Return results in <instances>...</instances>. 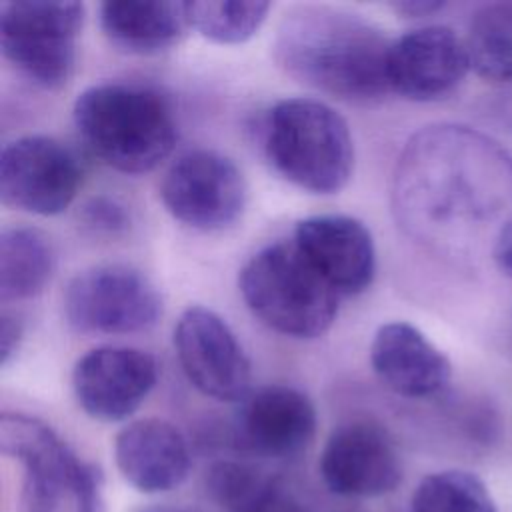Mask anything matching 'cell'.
I'll list each match as a JSON object with an SVG mask.
<instances>
[{
    "label": "cell",
    "mask_w": 512,
    "mask_h": 512,
    "mask_svg": "<svg viewBox=\"0 0 512 512\" xmlns=\"http://www.w3.org/2000/svg\"><path fill=\"white\" fill-rule=\"evenodd\" d=\"M392 42L362 18L332 6L302 4L284 14L274 36L278 66L298 82L348 102H370L390 90Z\"/></svg>",
    "instance_id": "1"
},
{
    "label": "cell",
    "mask_w": 512,
    "mask_h": 512,
    "mask_svg": "<svg viewBox=\"0 0 512 512\" xmlns=\"http://www.w3.org/2000/svg\"><path fill=\"white\" fill-rule=\"evenodd\" d=\"M496 146L462 126H428L406 144L394 174V208L420 238H438L484 214L494 194L484 188Z\"/></svg>",
    "instance_id": "2"
},
{
    "label": "cell",
    "mask_w": 512,
    "mask_h": 512,
    "mask_svg": "<svg viewBox=\"0 0 512 512\" xmlns=\"http://www.w3.org/2000/svg\"><path fill=\"white\" fill-rule=\"evenodd\" d=\"M72 118L86 148L126 174L154 170L178 138L168 100L138 84L104 82L86 88L74 102Z\"/></svg>",
    "instance_id": "3"
},
{
    "label": "cell",
    "mask_w": 512,
    "mask_h": 512,
    "mask_svg": "<svg viewBox=\"0 0 512 512\" xmlns=\"http://www.w3.org/2000/svg\"><path fill=\"white\" fill-rule=\"evenodd\" d=\"M264 150L282 178L312 194H336L354 166L348 122L316 98L276 102L266 118Z\"/></svg>",
    "instance_id": "4"
},
{
    "label": "cell",
    "mask_w": 512,
    "mask_h": 512,
    "mask_svg": "<svg viewBox=\"0 0 512 512\" xmlns=\"http://www.w3.org/2000/svg\"><path fill=\"white\" fill-rule=\"evenodd\" d=\"M238 288L260 322L290 338H318L338 314L340 294L294 240L258 250L240 270Z\"/></svg>",
    "instance_id": "5"
},
{
    "label": "cell",
    "mask_w": 512,
    "mask_h": 512,
    "mask_svg": "<svg viewBox=\"0 0 512 512\" xmlns=\"http://www.w3.org/2000/svg\"><path fill=\"white\" fill-rule=\"evenodd\" d=\"M84 4L68 0H8L0 4V46L34 84L62 88L76 64Z\"/></svg>",
    "instance_id": "6"
},
{
    "label": "cell",
    "mask_w": 512,
    "mask_h": 512,
    "mask_svg": "<svg viewBox=\"0 0 512 512\" xmlns=\"http://www.w3.org/2000/svg\"><path fill=\"white\" fill-rule=\"evenodd\" d=\"M0 450L22 466L16 512H66L92 468L46 422L26 414L0 416Z\"/></svg>",
    "instance_id": "7"
},
{
    "label": "cell",
    "mask_w": 512,
    "mask_h": 512,
    "mask_svg": "<svg viewBox=\"0 0 512 512\" xmlns=\"http://www.w3.org/2000/svg\"><path fill=\"white\" fill-rule=\"evenodd\" d=\"M68 324L86 334H132L154 326L162 298L146 274L102 264L76 274L64 292Z\"/></svg>",
    "instance_id": "8"
},
{
    "label": "cell",
    "mask_w": 512,
    "mask_h": 512,
    "mask_svg": "<svg viewBox=\"0 0 512 512\" xmlns=\"http://www.w3.org/2000/svg\"><path fill=\"white\" fill-rule=\"evenodd\" d=\"M246 192L240 168L212 150L182 154L160 186L166 210L178 222L202 232L232 226L246 206Z\"/></svg>",
    "instance_id": "9"
},
{
    "label": "cell",
    "mask_w": 512,
    "mask_h": 512,
    "mask_svg": "<svg viewBox=\"0 0 512 512\" xmlns=\"http://www.w3.org/2000/svg\"><path fill=\"white\" fill-rule=\"evenodd\" d=\"M82 184L76 152L52 136H22L2 148L0 198L38 216L66 210Z\"/></svg>",
    "instance_id": "10"
},
{
    "label": "cell",
    "mask_w": 512,
    "mask_h": 512,
    "mask_svg": "<svg viewBox=\"0 0 512 512\" xmlns=\"http://www.w3.org/2000/svg\"><path fill=\"white\" fill-rule=\"evenodd\" d=\"M174 348L190 384L220 402L250 394V362L230 326L210 308L190 306L174 326Z\"/></svg>",
    "instance_id": "11"
},
{
    "label": "cell",
    "mask_w": 512,
    "mask_h": 512,
    "mask_svg": "<svg viewBox=\"0 0 512 512\" xmlns=\"http://www.w3.org/2000/svg\"><path fill=\"white\" fill-rule=\"evenodd\" d=\"M318 468L328 490L338 496H384L402 482V464L392 438L368 420L338 426L324 444Z\"/></svg>",
    "instance_id": "12"
},
{
    "label": "cell",
    "mask_w": 512,
    "mask_h": 512,
    "mask_svg": "<svg viewBox=\"0 0 512 512\" xmlns=\"http://www.w3.org/2000/svg\"><path fill=\"white\" fill-rule=\"evenodd\" d=\"M158 380L152 354L126 346L86 352L72 370L78 406L94 420L118 422L132 416Z\"/></svg>",
    "instance_id": "13"
},
{
    "label": "cell",
    "mask_w": 512,
    "mask_h": 512,
    "mask_svg": "<svg viewBox=\"0 0 512 512\" xmlns=\"http://www.w3.org/2000/svg\"><path fill=\"white\" fill-rule=\"evenodd\" d=\"M470 68L466 44L446 26H424L392 42L388 54L390 90L430 102L450 94Z\"/></svg>",
    "instance_id": "14"
},
{
    "label": "cell",
    "mask_w": 512,
    "mask_h": 512,
    "mask_svg": "<svg viewBox=\"0 0 512 512\" xmlns=\"http://www.w3.org/2000/svg\"><path fill=\"white\" fill-rule=\"evenodd\" d=\"M340 296L364 292L376 274L370 230L352 216L322 214L296 224L292 238Z\"/></svg>",
    "instance_id": "15"
},
{
    "label": "cell",
    "mask_w": 512,
    "mask_h": 512,
    "mask_svg": "<svg viewBox=\"0 0 512 512\" xmlns=\"http://www.w3.org/2000/svg\"><path fill=\"white\" fill-rule=\"evenodd\" d=\"M234 432L238 444L258 456H296L316 434V410L296 388L264 386L242 400Z\"/></svg>",
    "instance_id": "16"
},
{
    "label": "cell",
    "mask_w": 512,
    "mask_h": 512,
    "mask_svg": "<svg viewBox=\"0 0 512 512\" xmlns=\"http://www.w3.org/2000/svg\"><path fill=\"white\" fill-rule=\"evenodd\" d=\"M114 460L122 478L144 494L178 488L190 472V452L182 432L160 418L124 426L114 440Z\"/></svg>",
    "instance_id": "17"
},
{
    "label": "cell",
    "mask_w": 512,
    "mask_h": 512,
    "mask_svg": "<svg viewBox=\"0 0 512 512\" xmlns=\"http://www.w3.org/2000/svg\"><path fill=\"white\" fill-rule=\"evenodd\" d=\"M370 364L386 388L406 398L440 392L452 374L448 358L408 322H388L376 330Z\"/></svg>",
    "instance_id": "18"
},
{
    "label": "cell",
    "mask_w": 512,
    "mask_h": 512,
    "mask_svg": "<svg viewBox=\"0 0 512 512\" xmlns=\"http://www.w3.org/2000/svg\"><path fill=\"white\" fill-rule=\"evenodd\" d=\"M106 38L130 54H156L174 46L190 26L186 2L110 0L100 6Z\"/></svg>",
    "instance_id": "19"
},
{
    "label": "cell",
    "mask_w": 512,
    "mask_h": 512,
    "mask_svg": "<svg viewBox=\"0 0 512 512\" xmlns=\"http://www.w3.org/2000/svg\"><path fill=\"white\" fill-rule=\"evenodd\" d=\"M54 272L50 240L36 228L12 226L0 232V298L24 300L40 294Z\"/></svg>",
    "instance_id": "20"
},
{
    "label": "cell",
    "mask_w": 512,
    "mask_h": 512,
    "mask_svg": "<svg viewBox=\"0 0 512 512\" xmlns=\"http://www.w3.org/2000/svg\"><path fill=\"white\" fill-rule=\"evenodd\" d=\"M470 68L486 80L512 82V2L480 8L468 28Z\"/></svg>",
    "instance_id": "21"
},
{
    "label": "cell",
    "mask_w": 512,
    "mask_h": 512,
    "mask_svg": "<svg viewBox=\"0 0 512 512\" xmlns=\"http://www.w3.org/2000/svg\"><path fill=\"white\" fill-rule=\"evenodd\" d=\"M188 22L200 36L216 44H242L252 38L270 10L260 0L186 2Z\"/></svg>",
    "instance_id": "22"
},
{
    "label": "cell",
    "mask_w": 512,
    "mask_h": 512,
    "mask_svg": "<svg viewBox=\"0 0 512 512\" xmlns=\"http://www.w3.org/2000/svg\"><path fill=\"white\" fill-rule=\"evenodd\" d=\"M410 512H496L484 482L466 470L428 474L416 486Z\"/></svg>",
    "instance_id": "23"
},
{
    "label": "cell",
    "mask_w": 512,
    "mask_h": 512,
    "mask_svg": "<svg viewBox=\"0 0 512 512\" xmlns=\"http://www.w3.org/2000/svg\"><path fill=\"white\" fill-rule=\"evenodd\" d=\"M82 224L96 234H120L130 226V210L114 196H92L80 210Z\"/></svg>",
    "instance_id": "24"
},
{
    "label": "cell",
    "mask_w": 512,
    "mask_h": 512,
    "mask_svg": "<svg viewBox=\"0 0 512 512\" xmlns=\"http://www.w3.org/2000/svg\"><path fill=\"white\" fill-rule=\"evenodd\" d=\"M234 512H308L306 506L278 478L266 482Z\"/></svg>",
    "instance_id": "25"
},
{
    "label": "cell",
    "mask_w": 512,
    "mask_h": 512,
    "mask_svg": "<svg viewBox=\"0 0 512 512\" xmlns=\"http://www.w3.org/2000/svg\"><path fill=\"white\" fill-rule=\"evenodd\" d=\"M74 512H104L102 504V474L92 464L74 496Z\"/></svg>",
    "instance_id": "26"
},
{
    "label": "cell",
    "mask_w": 512,
    "mask_h": 512,
    "mask_svg": "<svg viewBox=\"0 0 512 512\" xmlns=\"http://www.w3.org/2000/svg\"><path fill=\"white\" fill-rule=\"evenodd\" d=\"M22 340V322L16 316H0V360L6 366L8 360L16 354Z\"/></svg>",
    "instance_id": "27"
},
{
    "label": "cell",
    "mask_w": 512,
    "mask_h": 512,
    "mask_svg": "<svg viewBox=\"0 0 512 512\" xmlns=\"http://www.w3.org/2000/svg\"><path fill=\"white\" fill-rule=\"evenodd\" d=\"M492 258L498 270L512 278V216L498 228L492 244Z\"/></svg>",
    "instance_id": "28"
},
{
    "label": "cell",
    "mask_w": 512,
    "mask_h": 512,
    "mask_svg": "<svg viewBox=\"0 0 512 512\" xmlns=\"http://www.w3.org/2000/svg\"><path fill=\"white\" fill-rule=\"evenodd\" d=\"M394 12L406 16V18H422L438 12L444 2L440 0H402V2H392L390 4Z\"/></svg>",
    "instance_id": "29"
},
{
    "label": "cell",
    "mask_w": 512,
    "mask_h": 512,
    "mask_svg": "<svg viewBox=\"0 0 512 512\" xmlns=\"http://www.w3.org/2000/svg\"><path fill=\"white\" fill-rule=\"evenodd\" d=\"M142 512H194V510H186V508H148Z\"/></svg>",
    "instance_id": "30"
}]
</instances>
